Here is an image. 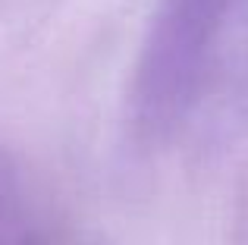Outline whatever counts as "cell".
Wrapping results in <instances>:
<instances>
[{"instance_id":"cell-1","label":"cell","mask_w":248,"mask_h":245,"mask_svg":"<svg viewBox=\"0 0 248 245\" xmlns=\"http://www.w3.org/2000/svg\"><path fill=\"white\" fill-rule=\"evenodd\" d=\"M245 0H164L141 66V113L154 129L176 126L195 107L230 22Z\"/></svg>"}]
</instances>
